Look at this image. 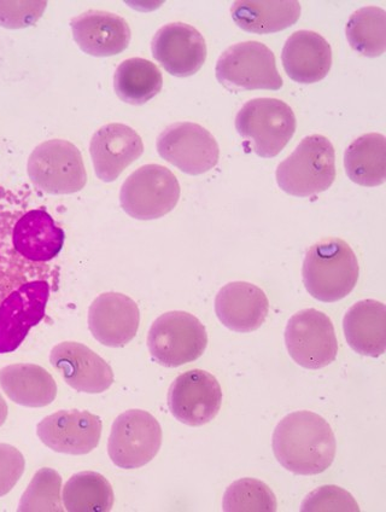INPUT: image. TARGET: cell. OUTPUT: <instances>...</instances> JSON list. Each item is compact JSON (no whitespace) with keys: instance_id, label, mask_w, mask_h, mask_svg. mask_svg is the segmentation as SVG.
Here are the masks:
<instances>
[{"instance_id":"cell-11","label":"cell","mask_w":386,"mask_h":512,"mask_svg":"<svg viewBox=\"0 0 386 512\" xmlns=\"http://www.w3.org/2000/svg\"><path fill=\"white\" fill-rule=\"evenodd\" d=\"M157 151L163 160L190 176L213 170L220 159L219 144L212 133L193 122L168 126L157 138Z\"/></svg>"},{"instance_id":"cell-12","label":"cell","mask_w":386,"mask_h":512,"mask_svg":"<svg viewBox=\"0 0 386 512\" xmlns=\"http://www.w3.org/2000/svg\"><path fill=\"white\" fill-rule=\"evenodd\" d=\"M46 279L22 284L0 302V354L16 351L29 330L42 322L50 298Z\"/></svg>"},{"instance_id":"cell-10","label":"cell","mask_w":386,"mask_h":512,"mask_svg":"<svg viewBox=\"0 0 386 512\" xmlns=\"http://www.w3.org/2000/svg\"><path fill=\"white\" fill-rule=\"evenodd\" d=\"M285 343L290 357L304 369H323L337 358L338 342L332 320L315 308L290 318Z\"/></svg>"},{"instance_id":"cell-24","label":"cell","mask_w":386,"mask_h":512,"mask_svg":"<svg viewBox=\"0 0 386 512\" xmlns=\"http://www.w3.org/2000/svg\"><path fill=\"white\" fill-rule=\"evenodd\" d=\"M0 387L11 401L26 407H45L57 397L54 377L34 364L5 366L0 370Z\"/></svg>"},{"instance_id":"cell-2","label":"cell","mask_w":386,"mask_h":512,"mask_svg":"<svg viewBox=\"0 0 386 512\" xmlns=\"http://www.w3.org/2000/svg\"><path fill=\"white\" fill-rule=\"evenodd\" d=\"M302 275L304 287L314 299L336 302L353 292L359 281L360 266L347 242L326 238L309 248Z\"/></svg>"},{"instance_id":"cell-9","label":"cell","mask_w":386,"mask_h":512,"mask_svg":"<svg viewBox=\"0 0 386 512\" xmlns=\"http://www.w3.org/2000/svg\"><path fill=\"white\" fill-rule=\"evenodd\" d=\"M162 428L151 413L130 410L116 418L108 441L111 461L121 469L144 467L160 452Z\"/></svg>"},{"instance_id":"cell-15","label":"cell","mask_w":386,"mask_h":512,"mask_svg":"<svg viewBox=\"0 0 386 512\" xmlns=\"http://www.w3.org/2000/svg\"><path fill=\"white\" fill-rule=\"evenodd\" d=\"M101 418L87 411L63 410L44 418L37 433L43 444L66 455H87L101 441Z\"/></svg>"},{"instance_id":"cell-19","label":"cell","mask_w":386,"mask_h":512,"mask_svg":"<svg viewBox=\"0 0 386 512\" xmlns=\"http://www.w3.org/2000/svg\"><path fill=\"white\" fill-rule=\"evenodd\" d=\"M140 324L139 307L120 293H104L92 302L89 328L93 337L107 347H124L136 337Z\"/></svg>"},{"instance_id":"cell-21","label":"cell","mask_w":386,"mask_h":512,"mask_svg":"<svg viewBox=\"0 0 386 512\" xmlns=\"http://www.w3.org/2000/svg\"><path fill=\"white\" fill-rule=\"evenodd\" d=\"M215 312L227 329L251 333L262 327L269 312V301L263 290L248 282H232L220 289L215 299Z\"/></svg>"},{"instance_id":"cell-13","label":"cell","mask_w":386,"mask_h":512,"mask_svg":"<svg viewBox=\"0 0 386 512\" xmlns=\"http://www.w3.org/2000/svg\"><path fill=\"white\" fill-rule=\"evenodd\" d=\"M222 389L216 378L203 370H190L175 378L168 392L172 415L190 427L212 422L221 409Z\"/></svg>"},{"instance_id":"cell-27","label":"cell","mask_w":386,"mask_h":512,"mask_svg":"<svg viewBox=\"0 0 386 512\" xmlns=\"http://www.w3.org/2000/svg\"><path fill=\"white\" fill-rule=\"evenodd\" d=\"M163 77L159 68L144 58L134 57L120 64L114 77V89L122 102L142 106L159 95Z\"/></svg>"},{"instance_id":"cell-32","label":"cell","mask_w":386,"mask_h":512,"mask_svg":"<svg viewBox=\"0 0 386 512\" xmlns=\"http://www.w3.org/2000/svg\"><path fill=\"white\" fill-rule=\"evenodd\" d=\"M304 512H359V504L349 492L337 486H323L304 499Z\"/></svg>"},{"instance_id":"cell-18","label":"cell","mask_w":386,"mask_h":512,"mask_svg":"<svg viewBox=\"0 0 386 512\" xmlns=\"http://www.w3.org/2000/svg\"><path fill=\"white\" fill-rule=\"evenodd\" d=\"M90 153L96 176L104 183H111L143 155L144 144L132 127L109 124L93 135Z\"/></svg>"},{"instance_id":"cell-33","label":"cell","mask_w":386,"mask_h":512,"mask_svg":"<svg viewBox=\"0 0 386 512\" xmlns=\"http://www.w3.org/2000/svg\"><path fill=\"white\" fill-rule=\"evenodd\" d=\"M46 2H0V26L10 29L34 25L43 16Z\"/></svg>"},{"instance_id":"cell-30","label":"cell","mask_w":386,"mask_h":512,"mask_svg":"<svg viewBox=\"0 0 386 512\" xmlns=\"http://www.w3.org/2000/svg\"><path fill=\"white\" fill-rule=\"evenodd\" d=\"M222 509L226 512H276L278 504L265 482L245 477L227 488Z\"/></svg>"},{"instance_id":"cell-23","label":"cell","mask_w":386,"mask_h":512,"mask_svg":"<svg viewBox=\"0 0 386 512\" xmlns=\"http://www.w3.org/2000/svg\"><path fill=\"white\" fill-rule=\"evenodd\" d=\"M348 345L361 356L378 358L386 348V308L377 300H362L350 308L343 320Z\"/></svg>"},{"instance_id":"cell-28","label":"cell","mask_w":386,"mask_h":512,"mask_svg":"<svg viewBox=\"0 0 386 512\" xmlns=\"http://www.w3.org/2000/svg\"><path fill=\"white\" fill-rule=\"evenodd\" d=\"M64 509L69 512H107L113 509V487L93 471L75 474L63 488Z\"/></svg>"},{"instance_id":"cell-3","label":"cell","mask_w":386,"mask_h":512,"mask_svg":"<svg viewBox=\"0 0 386 512\" xmlns=\"http://www.w3.org/2000/svg\"><path fill=\"white\" fill-rule=\"evenodd\" d=\"M335 179V148L329 138L321 135L304 138L277 170L279 188L296 197L321 194L331 188Z\"/></svg>"},{"instance_id":"cell-7","label":"cell","mask_w":386,"mask_h":512,"mask_svg":"<svg viewBox=\"0 0 386 512\" xmlns=\"http://www.w3.org/2000/svg\"><path fill=\"white\" fill-rule=\"evenodd\" d=\"M216 79L228 90H272L283 87L276 56L260 42H244L222 52L215 68Z\"/></svg>"},{"instance_id":"cell-4","label":"cell","mask_w":386,"mask_h":512,"mask_svg":"<svg viewBox=\"0 0 386 512\" xmlns=\"http://www.w3.org/2000/svg\"><path fill=\"white\" fill-rule=\"evenodd\" d=\"M294 110L277 98H256L244 104L236 118L239 136L255 154L271 159L280 154L296 132Z\"/></svg>"},{"instance_id":"cell-8","label":"cell","mask_w":386,"mask_h":512,"mask_svg":"<svg viewBox=\"0 0 386 512\" xmlns=\"http://www.w3.org/2000/svg\"><path fill=\"white\" fill-rule=\"evenodd\" d=\"M180 192L177 177L167 167L145 165L122 185L121 207L134 219H159L177 207Z\"/></svg>"},{"instance_id":"cell-25","label":"cell","mask_w":386,"mask_h":512,"mask_svg":"<svg viewBox=\"0 0 386 512\" xmlns=\"http://www.w3.org/2000/svg\"><path fill=\"white\" fill-rule=\"evenodd\" d=\"M232 19L244 31L269 34L294 26L301 17V4L294 0L279 2H236L231 9Z\"/></svg>"},{"instance_id":"cell-6","label":"cell","mask_w":386,"mask_h":512,"mask_svg":"<svg viewBox=\"0 0 386 512\" xmlns=\"http://www.w3.org/2000/svg\"><path fill=\"white\" fill-rule=\"evenodd\" d=\"M27 170L35 188L50 195L75 194L87 183L83 155L63 139L38 145L29 156Z\"/></svg>"},{"instance_id":"cell-35","label":"cell","mask_w":386,"mask_h":512,"mask_svg":"<svg viewBox=\"0 0 386 512\" xmlns=\"http://www.w3.org/2000/svg\"><path fill=\"white\" fill-rule=\"evenodd\" d=\"M8 418V404L7 401H5L2 397V394H0V427L3 426L5 421H7Z\"/></svg>"},{"instance_id":"cell-16","label":"cell","mask_w":386,"mask_h":512,"mask_svg":"<svg viewBox=\"0 0 386 512\" xmlns=\"http://www.w3.org/2000/svg\"><path fill=\"white\" fill-rule=\"evenodd\" d=\"M52 366L75 391L99 394L114 383V372L105 360L79 342H62L52 349Z\"/></svg>"},{"instance_id":"cell-22","label":"cell","mask_w":386,"mask_h":512,"mask_svg":"<svg viewBox=\"0 0 386 512\" xmlns=\"http://www.w3.org/2000/svg\"><path fill=\"white\" fill-rule=\"evenodd\" d=\"M282 61L286 74L296 83H319L331 71V45L318 33L298 31L286 40Z\"/></svg>"},{"instance_id":"cell-29","label":"cell","mask_w":386,"mask_h":512,"mask_svg":"<svg viewBox=\"0 0 386 512\" xmlns=\"http://www.w3.org/2000/svg\"><path fill=\"white\" fill-rule=\"evenodd\" d=\"M355 51L367 57L382 56L386 50V13L378 7L362 8L350 16L345 27Z\"/></svg>"},{"instance_id":"cell-34","label":"cell","mask_w":386,"mask_h":512,"mask_svg":"<svg viewBox=\"0 0 386 512\" xmlns=\"http://www.w3.org/2000/svg\"><path fill=\"white\" fill-rule=\"evenodd\" d=\"M26 461L14 446L0 444V497L7 496L25 473Z\"/></svg>"},{"instance_id":"cell-20","label":"cell","mask_w":386,"mask_h":512,"mask_svg":"<svg viewBox=\"0 0 386 512\" xmlns=\"http://www.w3.org/2000/svg\"><path fill=\"white\" fill-rule=\"evenodd\" d=\"M70 26H72L76 44L90 56L119 55L131 43L130 25L121 16L108 11H86L74 17Z\"/></svg>"},{"instance_id":"cell-26","label":"cell","mask_w":386,"mask_h":512,"mask_svg":"<svg viewBox=\"0 0 386 512\" xmlns=\"http://www.w3.org/2000/svg\"><path fill=\"white\" fill-rule=\"evenodd\" d=\"M347 176L354 183L368 186L382 185L386 180V139L380 133H368L355 139L344 154Z\"/></svg>"},{"instance_id":"cell-5","label":"cell","mask_w":386,"mask_h":512,"mask_svg":"<svg viewBox=\"0 0 386 512\" xmlns=\"http://www.w3.org/2000/svg\"><path fill=\"white\" fill-rule=\"evenodd\" d=\"M208 334L201 320L193 314L173 311L157 318L148 335L152 358L166 368H179L203 356Z\"/></svg>"},{"instance_id":"cell-17","label":"cell","mask_w":386,"mask_h":512,"mask_svg":"<svg viewBox=\"0 0 386 512\" xmlns=\"http://www.w3.org/2000/svg\"><path fill=\"white\" fill-rule=\"evenodd\" d=\"M66 234L56 224L48 209L35 205L34 200L16 220L14 246L28 261L46 264L62 252Z\"/></svg>"},{"instance_id":"cell-1","label":"cell","mask_w":386,"mask_h":512,"mask_svg":"<svg viewBox=\"0 0 386 512\" xmlns=\"http://www.w3.org/2000/svg\"><path fill=\"white\" fill-rule=\"evenodd\" d=\"M336 451L335 434L330 424L317 413L292 412L274 430V456L291 473H324L335 461Z\"/></svg>"},{"instance_id":"cell-14","label":"cell","mask_w":386,"mask_h":512,"mask_svg":"<svg viewBox=\"0 0 386 512\" xmlns=\"http://www.w3.org/2000/svg\"><path fill=\"white\" fill-rule=\"evenodd\" d=\"M152 56L166 71L178 78L196 74L207 60V44L195 27L183 22L168 23L156 32Z\"/></svg>"},{"instance_id":"cell-31","label":"cell","mask_w":386,"mask_h":512,"mask_svg":"<svg viewBox=\"0 0 386 512\" xmlns=\"http://www.w3.org/2000/svg\"><path fill=\"white\" fill-rule=\"evenodd\" d=\"M62 479L56 470L40 469L23 494L20 512H62Z\"/></svg>"}]
</instances>
